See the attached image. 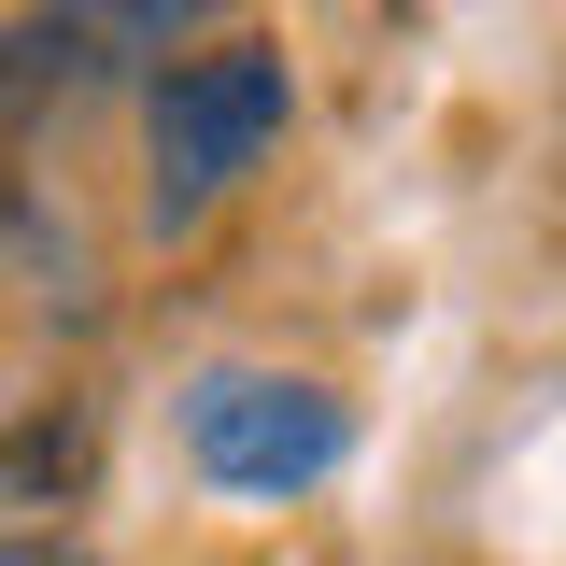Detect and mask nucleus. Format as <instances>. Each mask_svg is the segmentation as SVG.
Instances as JSON below:
<instances>
[{
    "label": "nucleus",
    "instance_id": "nucleus-1",
    "mask_svg": "<svg viewBox=\"0 0 566 566\" xmlns=\"http://www.w3.org/2000/svg\"><path fill=\"white\" fill-rule=\"evenodd\" d=\"M283 114H297V85H283L270 43H212V57H185L170 85H156V212L185 227L199 199H227V185L283 142Z\"/></svg>",
    "mask_w": 566,
    "mask_h": 566
},
{
    "label": "nucleus",
    "instance_id": "nucleus-2",
    "mask_svg": "<svg viewBox=\"0 0 566 566\" xmlns=\"http://www.w3.org/2000/svg\"><path fill=\"white\" fill-rule=\"evenodd\" d=\"M340 397L326 382H283V368H212L199 397H185V453H199L227 495H297L340 468Z\"/></svg>",
    "mask_w": 566,
    "mask_h": 566
},
{
    "label": "nucleus",
    "instance_id": "nucleus-3",
    "mask_svg": "<svg viewBox=\"0 0 566 566\" xmlns=\"http://www.w3.org/2000/svg\"><path fill=\"white\" fill-rule=\"evenodd\" d=\"M0 566H71V553H43V538H29V553H0Z\"/></svg>",
    "mask_w": 566,
    "mask_h": 566
}]
</instances>
